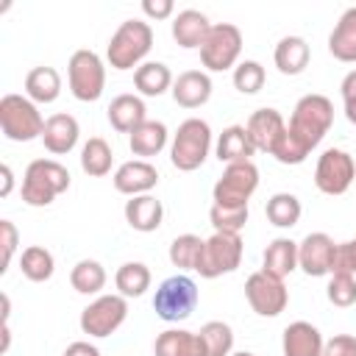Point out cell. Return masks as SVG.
I'll return each mask as SVG.
<instances>
[{"label": "cell", "instance_id": "obj_1", "mask_svg": "<svg viewBox=\"0 0 356 356\" xmlns=\"http://www.w3.org/2000/svg\"><path fill=\"white\" fill-rule=\"evenodd\" d=\"M150 47H153V28L145 19H125L108 39L106 61L111 64V70L125 72L142 67Z\"/></svg>", "mask_w": 356, "mask_h": 356}, {"label": "cell", "instance_id": "obj_2", "mask_svg": "<svg viewBox=\"0 0 356 356\" xmlns=\"http://www.w3.org/2000/svg\"><path fill=\"white\" fill-rule=\"evenodd\" d=\"M70 189V172L56 159H33L22 175V203L42 209Z\"/></svg>", "mask_w": 356, "mask_h": 356}, {"label": "cell", "instance_id": "obj_3", "mask_svg": "<svg viewBox=\"0 0 356 356\" xmlns=\"http://www.w3.org/2000/svg\"><path fill=\"white\" fill-rule=\"evenodd\" d=\"M334 125V103L325 95H303L289 117V134H295L309 150H314Z\"/></svg>", "mask_w": 356, "mask_h": 356}, {"label": "cell", "instance_id": "obj_4", "mask_svg": "<svg viewBox=\"0 0 356 356\" xmlns=\"http://www.w3.org/2000/svg\"><path fill=\"white\" fill-rule=\"evenodd\" d=\"M44 117L39 106L28 95H3L0 97V128L3 136L11 142H31L42 139L44 134Z\"/></svg>", "mask_w": 356, "mask_h": 356}, {"label": "cell", "instance_id": "obj_5", "mask_svg": "<svg viewBox=\"0 0 356 356\" xmlns=\"http://www.w3.org/2000/svg\"><path fill=\"white\" fill-rule=\"evenodd\" d=\"M209 150H211V128H209V122L200 120V117H189L172 134L170 161H172L175 170L192 172L209 159Z\"/></svg>", "mask_w": 356, "mask_h": 356}, {"label": "cell", "instance_id": "obj_6", "mask_svg": "<svg viewBox=\"0 0 356 356\" xmlns=\"http://www.w3.org/2000/svg\"><path fill=\"white\" fill-rule=\"evenodd\" d=\"M197 300H200V295H197L195 278H189L186 273H175L156 286L153 312L164 323H181L195 312Z\"/></svg>", "mask_w": 356, "mask_h": 356}, {"label": "cell", "instance_id": "obj_7", "mask_svg": "<svg viewBox=\"0 0 356 356\" xmlns=\"http://www.w3.org/2000/svg\"><path fill=\"white\" fill-rule=\"evenodd\" d=\"M67 83L75 100L81 103H95L100 100L106 89V64L95 50H75L67 64Z\"/></svg>", "mask_w": 356, "mask_h": 356}, {"label": "cell", "instance_id": "obj_8", "mask_svg": "<svg viewBox=\"0 0 356 356\" xmlns=\"http://www.w3.org/2000/svg\"><path fill=\"white\" fill-rule=\"evenodd\" d=\"M242 236L239 234H225V231H214L206 242H203V253L197 259L195 273L200 278H220L234 273L242 264Z\"/></svg>", "mask_w": 356, "mask_h": 356}, {"label": "cell", "instance_id": "obj_9", "mask_svg": "<svg viewBox=\"0 0 356 356\" xmlns=\"http://www.w3.org/2000/svg\"><path fill=\"white\" fill-rule=\"evenodd\" d=\"M239 53H242V31L231 22L211 25L206 42L200 44V61L209 72H225L236 67Z\"/></svg>", "mask_w": 356, "mask_h": 356}, {"label": "cell", "instance_id": "obj_10", "mask_svg": "<svg viewBox=\"0 0 356 356\" xmlns=\"http://www.w3.org/2000/svg\"><path fill=\"white\" fill-rule=\"evenodd\" d=\"M356 178V164H353V156L342 147H328L320 153L317 159V167H314V186L323 192V195H345L350 189Z\"/></svg>", "mask_w": 356, "mask_h": 356}, {"label": "cell", "instance_id": "obj_11", "mask_svg": "<svg viewBox=\"0 0 356 356\" xmlns=\"http://www.w3.org/2000/svg\"><path fill=\"white\" fill-rule=\"evenodd\" d=\"M128 317V298L122 295H97L83 312H81V331L103 339L111 337Z\"/></svg>", "mask_w": 356, "mask_h": 356}, {"label": "cell", "instance_id": "obj_12", "mask_svg": "<svg viewBox=\"0 0 356 356\" xmlns=\"http://www.w3.org/2000/svg\"><path fill=\"white\" fill-rule=\"evenodd\" d=\"M256 189H259V167L253 161H239L222 170L211 195L217 206H248Z\"/></svg>", "mask_w": 356, "mask_h": 356}, {"label": "cell", "instance_id": "obj_13", "mask_svg": "<svg viewBox=\"0 0 356 356\" xmlns=\"http://www.w3.org/2000/svg\"><path fill=\"white\" fill-rule=\"evenodd\" d=\"M245 298L250 303V309L259 314V317H278L286 303H289V292L284 286L281 278L259 270L253 275H248L245 281Z\"/></svg>", "mask_w": 356, "mask_h": 356}, {"label": "cell", "instance_id": "obj_14", "mask_svg": "<svg viewBox=\"0 0 356 356\" xmlns=\"http://www.w3.org/2000/svg\"><path fill=\"white\" fill-rule=\"evenodd\" d=\"M334 259H337V242L323 231L306 234L298 242V267L312 278L331 275L334 273Z\"/></svg>", "mask_w": 356, "mask_h": 356}, {"label": "cell", "instance_id": "obj_15", "mask_svg": "<svg viewBox=\"0 0 356 356\" xmlns=\"http://www.w3.org/2000/svg\"><path fill=\"white\" fill-rule=\"evenodd\" d=\"M111 181L120 195H128V197L150 195V189H156V184H159V170L145 159H131L114 170Z\"/></svg>", "mask_w": 356, "mask_h": 356}, {"label": "cell", "instance_id": "obj_16", "mask_svg": "<svg viewBox=\"0 0 356 356\" xmlns=\"http://www.w3.org/2000/svg\"><path fill=\"white\" fill-rule=\"evenodd\" d=\"M245 128H248L250 142L256 145V150H261V153H273L275 145H278V139H281L284 131H286V122H284V117H281L278 108L264 106V108H256V111L248 117Z\"/></svg>", "mask_w": 356, "mask_h": 356}, {"label": "cell", "instance_id": "obj_17", "mask_svg": "<svg viewBox=\"0 0 356 356\" xmlns=\"http://www.w3.org/2000/svg\"><path fill=\"white\" fill-rule=\"evenodd\" d=\"M323 334L317 325L306 323V320H295L284 328L281 337V353L284 356H323Z\"/></svg>", "mask_w": 356, "mask_h": 356}, {"label": "cell", "instance_id": "obj_18", "mask_svg": "<svg viewBox=\"0 0 356 356\" xmlns=\"http://www.w3.org/2000/svg\"><path fill=\"white\" fill-rule=\"evenodd\" d=\"M170 92L181 108H200L211 97V78L203 70H186L172 81Z\"/></svg>", "mask_w": 356, "mask_h": 356}, {"label": "cell", "instance_id": "obj_19", "mask_svg": "<svg viewBox=\"0 0 356 356\" xmlns=\"http://www.w3.org/2000/svg\"><path fill=\"white\" fill-rule=\"evenodd\" d=\"M78 136H81V125L72 114H50L47 122H44V134H42V142L47 147V153L53 156H64L70 153L75 145H78Z\"/></svg>", "mask_w": 356, "mask_h": 356}, {"label": "cell", "instance_id": "obj_20", "mask_svg": "<svg viewBox=\"0 0 356 356\" xmlns=\"http://www.w3.org/2000/svg\"><path fill=\"white\" fill-rule=\"evenodd\" d=\"M209 31H211V22L197 8H184V11H178L172 17V39L184 50H195V47L200 50V44L206 42Z\"/></svg>", "mask_w": 356, "mask_h": 356}, {"label": "cell", "instance_id": "obj_21", "mask_svg": "<svg viewBox=\"0 0 356 356\" xmlns=\"http://www.w3.org/2000/svg\"><path fill=\"white\" fill-rule=\"evenodd\" d=\"M147 120V106L139 95H117L111 103H108V122L117 134H134L142 122Z\"/></svg>", "mask_w": 356, "mask_h": 356}, {"label": "cell", "instance_id": "obj_22", "mask_svg": "<svg viewBox=\"0 0 356 356\" xmlns=\"http://www.w3.org/2000/svg\"><path fill=\"white\" fill-rule=\"evenodd\" d=\"M125 222L139 231V234H150V231H159L161 220H164V206L159 197L153 195H136L131 200H125Z\"/></svg>", "mask_w": 356, "mask_h": 356}, {"label": "cell", "instance_id": "obj_23", "mask_svg": "<svg viewBox=\"0 0 356 356\" xmlns=\"http://www.w3.org/2000/svg\"><path fill=\"white\" fill-rule=\"evenodd\" d=\"M214 153L220 161L228 164H239V161H250V156L256 153V145L250 142V134L245 125H228L222 128V134L214 142Z\"/></svg>", "mask_w": 356, "mask_h": 356}, {"label": "cell", "instance_id": "obj_24", "mask_svg": "<svg viewBox=\"0 0 356 356\" xmlns=\"http://www.w3.org/2000/svg\"><path fill=\"white\" fill-rule=\"evenodd\" d=\"M153 353L156 356H206V348H203V339L197 331L167 328L156 337Z\"/></svg>", "mask_w": 356, "mask_h": 356}, {"label": "cell", "instance_id": "obj_25", "mask_svg": "<svg viewBox=\"0 0 356 356\" xmlns=\"http://www.w3.org/2000/svg\"><path fill=\"white\" fill-rule=\"evenodd\" d=\"M328 53L337 61L356 64V6L345 8L334 31L328 33Z\"/></svg>", "mask_w": 356, "mask_h": 356}, {"label": "cell", "instance_id": "obj_26", "mask_svg": "<svg viewBox=\"0 0 356 356\" xmlns=\"http://www.w3.org/2000/svg\"><path fill=\"white\" fill-rule=\"evenodd\" d=\"M309 58H312V50L303 36H284L273 50V61L281 75H300L309 67Z\"/></svg>", "mask_w": 356, "mask_h": 356}, {"label": "cell", "instance_id": "obj_27", "mask_svg": "<svg viewBox=\"0 0 356 356\" xmlns=\"http://www.w3.org/2000/svg\"><path fill=\"white\" fill-rule=\"evenodd\" d=\"M261 270L275 275V278H286L289 273L298 270V242H292L289 236H275L261 256Z\"/></svg>", "mask_w": 356, "mask_h": 356}, {"label": "cell", "instance_id": "obj_28", "mask_svg": "<svg viewBox=\"0 0 356 356\" xmlns=\"http://www.w3.org/2000/svg\"><path fill=\"white\" fill-rule=\"evenodd\" d=\"M167 139H170V131L161 120H145L131 136H128V145H131V153L139 156V159H150V156H159L164 147H167Z\"/></svg>", "mask_w": 356, "mask_h": 356}, {"label": "cell", "instance_id": "obj_29", "mask_svg": "<svg viewBox=\"0 0 356 356\" xmlns=\"http://www.w3.org/2000/svg\"><path fill=\"white\" fill-rule=\"evenodd\" d=\"M172 72L164 61H145L142 67L134 70V86L145 97H159L167 89H172Z\"/></svg>", "mask_w": 356, "mask_h": 356}, {"label": "cell", "instance_id": "obj_30", "mask_svg": "<svg viewBox=\"0 0 356 356\" xmlns=\"http://www.w3.org/2000/svg\"><path fill=\"white\" fill-rule=\"evenodd\" d=\"M25 95L36 106L58 100V95H61V75L53 67H33L25 75Z\"/></svg>", "mask_w": 356, "mask_h": 356}, {"label": "cell", "instance_id": "obj_31", "mask_svg": "<svg viewBox=\"0 0 356 356\" xmlns=\"http://www.w3.org/2000/svg\"><path fill=\"white\" fill-rule=\"evenodd\" d=\"M111 161H114V153H111V145L103 139V136H92L83 142L81 147V170L92 178H103L111 172Z\"/></svg>", "mask_w": 356, "mask_h": 356}, {"label": "cell", "instance_id": "obj_32", "mask_svg": "<svg viewBox=\"0 0 356 356\" xmlns=\"http://www.w3.org/2000/svg\"><path fill=\"white\" fill-rule=\"evenodd\" d=\"M150 267L142 264V261H125L117 273H114V284H117V295L122 298H142L147 289H150Z\"/></svg>", "mask_w": 356, "mask_h": 356}, {"label": "cell", "instance_id": "obj_33", "mask_svg": "<svg viewBox=\"0 0 356 356\" xmlns=\"http://www.w3.org/2000/svg\"><path fill=\"white\" fill-rule=\"evenodd\" d=\"M19 270H22V275H25L28 281L42 284V281H50V278H53V273H56V259H53V253H50L47 248L31 245V248H25L22 256H19Z\"/></svg>", "mask_w": 356, "mask_h": 356}, {"label": "cell", "instance_id": "obj_34", "mask_svg": "<svg viewBox=\"0 0 356 356\" xmlns=\"http://www.w3.org/2000/svg\"><path fill=\"white\" fill-rule=\"evenodd\" d=\"M70 284L81 295H97L106 286V267L95 259H81L70 270Z\"/></svg>", "mask_w": 356, "mask_h": 356}, {"label": "cell", "instance_id": "obj_35", "mask_svg": "<svg viewBox=\"0 0 356 356\" xmlns=\"http://www.w3.org/2000/svg\"><path fill=\"white\" fill-rule=\"evenodd\" d=\"M264 214L275 228H292V225H298V220L303 214V206L292 192H275L267 200Z\"/></svg>", "mask_w": 356, "mask_h": 356}, {"label": "cell", "instance_id": "obj_36", "mask_svg": "<svg viewBox=\"0 0 356 356\" xmlns=\"http://www.w3.org/2000/svg\"><path fill=\"white\" fill-rule=\"evenodd\" d=\"M200 339L206 348V356H231L234 350V331L222 320H209L200 325Z\"/></svg>", "mask_w": 356, "mask_h": 356}, {"label": "cell", "instance_id": "obj_37", "mask_svg": "<svg viewBox=\"0 0 356 356\" xmlns=\"http://www.w3.org/2000/svg\"><path fill=\"white\" fill-rule=\"evenodd\" d=\"M203 242L206 239H200L197 234H181V236H175L172 242H170V261H172V267H178V270H195L197 267V259H200V253H203Z\"/></svg>", "mask_w": 356, "mask_h": 356}, {"label": "cell", "instance_id": "obj_38", "mask_svg": "<svg viewBox=\"0 0 356 356\" xmlns=\"http://www.w3.org/2000/svg\"><path fill=\"white\" fill-rule=\"evenodd\" d=\"M248 206H217L211 203L209 209V222L214 225V231H225V234H239L248 222Z\"/></svg>", "mask_w": 356, "mask_h": 356}, {"label": "cell", "instance_id": "obj_39", "mask_svg": "<svg viewBox=\"0 0 356 356\" xmlns=\"http://www.w3.org/2000/svg\"><path fill=\"white\" fill-rule=\"evenodd\" d=\"M264 81H267V72H264V67H261L259 61H253V58H245V61H239V64L234 67V86H236V92H242V95H256V92L264 86Z\"/></svg>", "mask_w": 356, "mask_h": 356}, {"label": "cell", "instance_id": "obj_40", "mask_svg": "<svg viewBox=\"0 0 356 356\" xmlns=\"http://www.w3.org/2000/svg\"><path fill=\"white\" fill-rule=\"evenodd\" d=\"M325 298H328V303H334L339 309L353 306L356 303V275H350V273H331L328 286H325Z\"/></svg>", "mask_w": 356, "mask_h": 356}, {"label": "cell", "instance_id": "obj_41", "mask_svg": "<svg viewBox=\"0 0 356 356\" xmlns=\"http://www.w3.org/2000/svg\"><path fill=\"white\" fill-rule=\"evenodd\" d=\"M309 153H312V150H309L295 134H289V128H286L270 156H275V161H281V164H292V167H295V164H303V161L309 159Z\"/></svg>", "mask_w": 356, "mask_h": 356}, {"label": "cell", "instance_id": "obj_42", "mask_svg": "<svg viewBox=\"0 0 356 356\" xmlns=\"http://www.w3.org/2000/svg\"><path fill=\"white\" fill-rule=\"evenodd\" d=\"M17 242H19L17 225L11 220H0V245H3V267H0V273L8 270V264H11L14 253H17Z\"/></svg>", "mask_w": 356, "mask_h": 356}, {"label": "cell", "instance_id": "obj_43", "mask_svg": "<svg viewBox=\"0 0 356 356\" xmlns=\"http://www.w3.org/2000/svg\"><path fill=\"white\" fill-rule=\"evenodd\" d=\"M323 356H356V337L350 334H334L323 345Z\"/></svg>", "mask_w": 356, "mask_h": 356}, {"label": "cell", "instance_id": "obj_44", "mask_svg": "<svg viewBox=\"0 0 356 356\" xmlns=\"http://www.w3.org/2000/svg\"><path fill=\"white\" fill-rule=\"evenodd\" d=\"M334 273H350V275H356V239H348V242L337 245Z\"/></svg>", "mask_w": 356, "mask_h": 356}, {"label": "cell", "instance_id": "obj_45", "mask_svg": "<svg viewBox=\"0 0 356 356\" xmlns=\"http://www.w3.org/2000/svg\"><path fill=\"white\" fill-rule=\"evenodd\" d=\"M142 11L150 19H167V17H172L175 6H172V0H142Z\"/></svg>", "mask_w": 356, "mask_h": 356}, {"label": "cell", "instance_id": "obj_46", "mask_svg": "<svg viewBox=\"0 0 356 356\" xmlns=\"http://www.w3.org/2000/svg\"><path fill=\"white\" fill-rule=\"evenodd\" d=\"M339 92H342V103H356V70H350V72L342 78Z\"/></svg>", "mask_w": 356, "mask_h": 356}, {"label": "cell", "instance_id": "obj_47", "mask_svg": "<svg viewBox=\"0 0 356 356\" xmlns=\"http://www.w3.org/2000/svg\"><path fill=\"white\" fill-rule=\"evenodd\" d=\"M64 356H100V350H97L92 342H86V339H78V342L67 345Z\"/></svg>", "mask_w": 356, "mask_h": 356}, {"label": "cell", "instance_id": "obj_48", "mask_svg": "<svg viewBox=\"0 0 356 356\" xmlns=\"http://www.w3.org/2000/svg\"><path fill=\"white\" fill-rule=\"evenodd\" d=\"M0 178H3V186H0V197H8L11 189H14V172L8 164H0Z\"/></svg>", "mask_w": 356, "mask_h": 356}, {"label": "cell", "instance_id": "obj_49", "mask_svg": "<svg viewBox=\"0 0 356 356\" xmlns=\"http://www.w3.org/2000/svg\"><path fill=\"white\" fill-rule=\"evenodd\" d=\"M231 356H256V353H250V350H236V353H231Z\"/></svg>", "mask_w": 356, "mask_h": 356}]
</instances>
